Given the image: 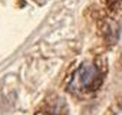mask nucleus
<instances>
[{"instance_id": "obj_1", "label": "nucleus", "mask_w": 122, "mask_h": 115, "mask_svg": "<svg viewBox=\"0 0 122 115\" xmlns=\"http://www.w3.org/2000/svg\"><path fill=\"white\" fill-rule=\"evenodd\" d=\"M102 82V72L93 62L82 63L72 75L68 89L73 94L86 95L93 92Z\"/></svg>"}]
</instances>
